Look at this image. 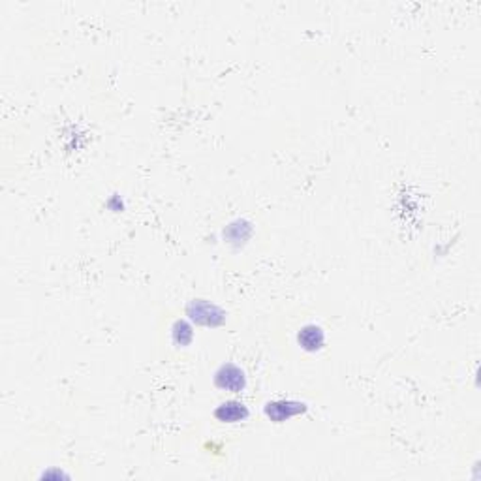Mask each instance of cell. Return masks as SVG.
Returning a JSON list of instances; mask_svg holds the SVG:
<instances>
[{
  "instance_id": "obj_5",
  "label": "cell",
  "mask_w": 481,
  "mask_h": 481,
  "mask_svg": "<svg viewBox=\"0 0 481 481\" xmlns=\"http://www.w3.org/2000/svg\"><path fill=\"white\" fill-rule=\"evenodd\" d=\"M248 408L246 404L239 403V401H226L215 410V418L222 423H239L248 418Z\"/></svg>"
},
{
  "instance_id": "obj_3",
  "label": "cell",
  "mask_w": 481,
  "mask_h": 481,
  "mask_svg": "<svg viewBox=\"0 0 481 481\" xmlns=\"http://www.w3.org/2000/svg\"><path fill=\"white\" fill-rule=\"evenodd\" d=\"M307 412V404L299 403V401H290V398H282V401H273V403L265 404V416L275 423H284L288 419L301 416Z\"/></svg>"
},
{
  "instance_id": "obj_6",
  "label": "cell",
  "mask_w": 481,
  "mask_h": 481,
  "mask_svg": "<svg viewBox=\"0 0 481 481\" xmlns=\"http://www.w3.org/2000/svg\"><path fill=\"white\" fill-rule=\"evenodd\" d=\"M250 236L252 226L250 222H246V220H236V222H231V224L224 230V237L228 239V243L233 246L245 245L246 240L250 239Z\"/></svg>"
},
{
  "instance_id": "obj_4",
  "label": "cell",
  "mask_w": 481,
  "mask_h": 481,
  "mask_svg": "<svg viewBox=\"0 0 481 481\" xmlns=\"http://www.w3.org/2000/svg\"><path fill=\"white\" fill-rule=\"evenodd\" d=\"M299 346L307 352H318L325 344V333L324 329L316 324L303 325L297 333Z\"/></svg>"
},
{
  "instance_id": "obj_1",
  "label": "cell",
  "mask_w": 481,
  "mask_h": 481,
  "mask_svg": "<svg viewBox=\"0 0 481 481\" xmlns=\"http://www.w3.org/2000/svg\"><path fill=\"white\" fill-rule=\"evenodd\" d=\"M186 316L190 322L205 327H218L226 322V312L218 305L205 301V299H194L186 305Z\"/></svg>"
},
{
  "instance_id": "obj_7",
  "label": "cell",
  "mask_w": 481,
  "mask_h": 481,
  "mask_svg": "<svg viewBox=\"0 0 481 481\" xmlns=\"http://www.w3.org/2000/svg\"><path fill=\"white\" fill-rule=\"evenodd\" d=\"M171 337L177 346H189L194 339L192 325L186 319H177L171 327Z\"/></svg>"
},
{
  "instance_id": "obj_2",
  "label": "cell",
  "mask_w": 481,
  "mask_h": 481,
  "mask_svg": "<svg viewBox=\"0 0 481 481\" xmlns=\"http://www.w3.org/2000/svg\"><path fill=\"white\" fill-rule=\"evenodd\" d=\"M215 384L218 389L230 393H240L246 387V376L243 369L233 363H224L215 372Z\"/></svg>"
}]
</instances>
